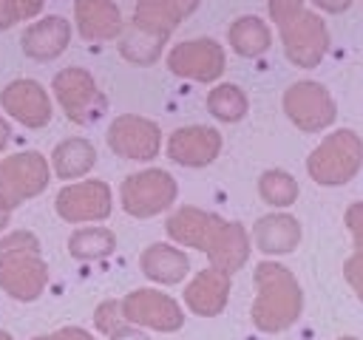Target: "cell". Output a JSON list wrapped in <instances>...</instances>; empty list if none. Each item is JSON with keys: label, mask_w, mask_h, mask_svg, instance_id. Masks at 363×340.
I'll return each instance as SVG.
<instances>
[{"label": "cell", "mask_w": 363, "mask_h": 340, "mask_svg": "<svg viewBox=\"0 0 363 340\" xmlns=\"http://www.w3.org/2000/svg\"><path fill=\"white\" fill-rule=\"evenodd\" d=\"M139 266L156 283H179L190 272V258L170 244H150L142 252Z\"/></svg>", "instance_id": "cell-21"}, {"label": "cell", "mask_w": 363, "mask_h": 340, "mask_svg": "<svg viewBox=\"0 0 363 340\" xmlns=\"http://www.w3.org/2000/svg\"><path fill=\"white\" fill-rule=\"evenodd\" d=\"M34 340H94L85 329H77V326H68V329H60L54 334H43V337H34Z\"/></svg>", "instance_id": "cell-34"}, {"label": "cell", "mask_w": 363, "mask_h": 340, "mask_svg": "<svg viewBox=\"0 0 363 340\" xmlns=\"http://www.w3.org/2000/svg\"><path fill=\"white\" fill-rule=\"evenodd\" d=\"M45 6V0H3V26H14L23 20H31L40 14V8Z\"/></svg>", "instance_id": "cell-29"}, {"label": "cell", "mask_w": 363, "mask_h": 340, "mask_svg": "<svg viewBox=\"0 0 363 340\" xmlns=\"http://www.w3.org/2000/svg\"><path fill=\"white\" fill-rule=\"evenodd\" d=\"M343 275H346L349 286L357 292V298L363 300V252H357V249H354V255L343 264Z\"/></svg>", "instance_id": "cell-32"}, {"label": "cell", "mask_w": 363, "mask_h": 340, "mask_svg": "<svg viewBox=\"0 0 363 340\" xmlns=\"http://www.w3.org/2000/svg\"><path fill=\"white\" fill-rule=\"evenodd\" d=\"M9 218H11V210L0 201V230H6V227H9Z\"/></svg>", "instance_id": "cell-39"}, {"label": "cell", "mask_w": 363, "mask_h": 340, "mask_svg": "<svg viewBox=\"0 0 363 340\" xmlns=\"http://www.w3.org/2000/svg\"><path fill=\"white\" fill-rule=\"evenodd\" d=\"M9 136H11V128H9V122L0 116V150L9 144Z\"/></svg>", "instance_id": "cell-38"}, {"label": "cell", "mask_w": 363, "mask_h": 340, "mask_svg": "<svg viewBox=\"0 0 363 340\" xmlns=\"http://www.w3.org/2000/svg\"><path fill=\"white\" fill-rule=\"evenodd\" d=\"M252 238L264 255H286L301 244V224L289 212H269L255 221Z\"/></svg>", "instance_id": "cell-19"}, {"label": "cell", "mask_w": 363, "mask_h": 340, "mask_svg": "<svg viewBox=\"0 0 363 340\" xmlns=\"http://www.w3.org/2000/svg\"><path fill=\"white\" fill-rule=\"evenodd\" d=\"M346 227L354 238V249L363 252V201H354L349 210H346Z\"/></svg>", "instance_id": "cell-33"}, {"label": "cell", "mask_w": 363, "mask_h": 340, "mask_svg": "<svg viewBox=\"0 0 363 340\" xmlns=\"http://www.w3.org/2000/svg\"><path fill=\"white\" fill-rule=\"evenodd\" d=\"M51 162L60 178H79L96 164V150L88 139H65L54 147Z\"/></svg>", "instance_id": "cell-24"}, {"label": "cell", "mask_w": 363, "mask_h": 340, "mask_svg": "<svg viewBox=\"0 0 363 340\" xmlns=\"http://www.w3.org/2000/svg\"><path fill=\"white\" fill-rule=\"evenodd\" d=\"M224 48L210 40V37H199V40H184L179 45L170 48L167 54V68L182 76V79H193V82H213L221 76L224 71Z\"/></svg>", "instance_id": "cell-10"}, {"label": "cell", "mask_w": 363, "mask_h": 340, "mask_svg": "<svg viewBox=\"0 0 363 340\" xmlns=\"http://www.w3.org/2000/svg\"><path fill=\"white\" fill-rule=\"evenodd\" d=\"M0 340H14V337H11L9 332H3V329H0Z\"/></svg>", "instance_id": "cell-41"}, {"label": "cell", "mask_w": 363, "mask_h": 340, "mask_svg": "<svg viewBox=\"0 0 363 340\" xmlns=\"http://www.w3.org/2000/svg\"><path fill=\"white\" fill-rule=\"evenodd\" d=\"M221 150V133L207 125H187L170 133L167 156L182 167H207Z\"/></svg>", "instance_id": "cell-13"}, {"label": "cell", "mask_w": 363, "mask_h": 340, "mask_svg": "<svg viewBox=\"0 0 363 340\" xmlns=\"http://www.w3.org/2000/svg\"><path fill=\"white\" fill-rule=\"evenodd\" d=\"M74 20L82 40L102 42L122 34V11L113 0H74Z\"/></svg>", "instance_id": "cell-17"}, {"label": "cell", "mask_w": 363, "mask_h": 340, "mask_svg": "<svg viewBox=\"0 0 363 340\" xmlns=\"http://www.w3.org/2000/svg\"><path fill=\"white\" fill-rule=\"evenodd\" d=\"M340 340H357V337H340Z\"/></svg>", "instance_id": "cell-42"}, {"label": "cell", "mask_w": 363, "mask_h": 340, "mask_svg": "<svg viewBox=\"0 0 363 340\" xmlns=\"http://www.w3.org/2000/svg\"><path fill=\"white\" fill-rule=\"evenodd\" d=\"M281 42H284V54L292 65L315 68L329 48V31H326V23L315 11L303 8L295 20H289L281 28Z\"/></svg>", "instance_id": "cell-8"}, {"label": "cell", "mask_w": 363, "mask_h": 340, "mask_svg": "<svg viewBox=\"0 0 363 340\" xmlns=\"http://www.w3.org/2000/svg\"><path fill=\"white\" fill-rule=\"evenodd\" d=\"M176 178L167 170L150 167V170H139L130 173L122 181L119 198H122V210L133 218H150L164 212L173 201H176Z\"/></svg>", "instance_id": "cell-5"}, {"label": "cell", "mask_w": 363, "mask_h": 340, "mask_svg": "<svg viewBox=\"0 0 363 340\" xmlns=\"http://www.w3.org/2000/svg\"><path fill=\"white\" fill-rule=\"evenodd\" d=\"M230 298V275L218 272L213 266L201 269L184 289V303L190 312L201 314V317H213L227 306Z\"/></svg>", "instance_id": "cell-18"}, {"label": "cell", "mask_w": 363, "mask_h": 340, "mask_svg": "<svg viewBox=\"0 0 363 340\" xmlns=\"http://www.w3.org/2000/svg\"><path fill=\"white\" fill-rule=\"evenodd\" d=\"M0 31H6V26H3V0H0Z\"/></svg>", "instance_id": "cell-40"}, {"label": "cell", "mask_w": 363, "mask_h": 340, "mask_svg": "<svg viewBox=\"0 0 363 340\" xmlns=\"http://www.w3.org/2000/svg\"><path fill=\"white\" fill-rule=\"evenodd\" d=\"M113 249H116V235L105 227H85L71 232L68 238V252L77 261H99L108 258Z\"/></svg>", "instance_id": "cell-25"}, {"label": "cell", "mask_w": 363, "mask_h": 340, "mask_svg": "<svg viewBox=\"0 0 363 340\" xmlns=\"http://www.w3.org/2000/svg\"><path fill=\"white\" fill-rule=\"evenodd\" d=\"M6 113H11L26 128H45L51 119V99L34 79H14L0 91Z\"/></svg>", "instance_id": "cell-14"}, {"label": "cell", "mask_w": 363, "mask_h": 340, "mask_svg": "<svg viewBox=\"0 0 363 340\" xmlns=\"http://www.w3.org/2000/svg\"><path fill=\"white\" fill-rule=\"evenodd\" d=\"M48 283V266L40 258V241L28 230L9 232L0 241V289L14 300H37Z\"/></svg>", "instance_id": "cell-2"}, {"label": "cell", "mask_w": 363, "mask_h": 340, "mask_svg": "<svg viewBox=\"0 0 363 340\" xmlns=\"http://www.w3.org/2000/svg\"><path fill=\"white\" fill-rule=\"evenodd\" d=\"M284 113L289 116V122L295 128H301L306 133H318V130H323L335 122L337 108H335V99L329 96V91L320 82L301 79V82L286 88Z\"/></svg>", "instance_id": "cell-7"}, {"label": "cell", "mask_w": 363, "mask_h": 340, "mask_svg": "<svg viewBox=\"0 0 363 340\" xmlns=\"http://www.w3.org/2000/svg\"><path fill=\"white\" fill-rule=\"evenodd\" d=\"M108 147L130 162H150L159 156L162 147V130L156 122L145 119V116H116L108 128Z\"/></svg>", "instance_id": "cell-9"}, {"label": "cell", "mask_w": 363, "mask_h": 340, "mask_svg": "<svg viewBox=\"0 0 363 340\" xmlns=\"http://www.w3.org/2000/svg\"><path fill=\"white\" fill-rule=\"evenodd\" d=\"M301 11H303V0H269V17L278 28H284Z\"/></svg>", "instance_id": "cell-31"}, {"label": "cell", "mask_w": 363, "mask_h": 340, "mask_svg": "<svg viewBox=\"0 0 363 340\" xmlns=\"http://www.w3.org/2000/svg\"><path fill=\"white\" fill-rule=\"evenodd\" d=\"M173 3L182 8V14H184V17H190V14L199 8V3H201V0H173Z\"/></svg>", "instance_id": "cell-37"}, {"label": "cell", "mask_w": 363, "mask_h": 340, "mask_svg": "<svg viewBox=\"0 0 363 340\" xmlns=\"http://www.w3.org/2000/svg\"><path fill=\"white\" fill-rule=\"evenodd\" d=\"M71 42V23L60 14H51V17H43L37 23H31L23 37H20V45L26 51V57L37 60V62H48V60H57Z\"/></svg>", "instance_id": "cell-16"}, {"label": "cell", "mask_w": 363, "mask_h": 340, "mask_svg": "<svg viewBox=\"0 0 363 340\" xmlns=\"http://www.w3.org/2000/svg\"><path fill=\"white\" fill-rule=\"evenodd\" d=\"M247 108H250L247 94L233 82H224L207 94V110L218 122H238L247 116Z\"/></svg>", "instance_id": "cell-26"}, {"label": "cell", "mask_w": 363, "mask_h": 340, "mask_svg": "<svg viewBox=\"0 0 363 340\" xmlns=\"http://www.w3.org/2000/svg\"><path fill=\"white\" fill-rule=\"evenodd\" d=\"M227 40H230V45H233V51H235L238 57L255 60V57L267 54V48L272 45V31H269V26H267L261 17L244 14V17H238V20L230 26Z\"/></svg>", "instance_id": "cell-23"}, {"label": "cell", "mask_w": 363, "mask_h": 340, "mask_svg": "<svg viewBox=\"0 0 363 340\" xmlns=\"http://www.w3.org/2000/svg\"><path fill=\"white\" fill-rule=\"evenodd\" d=\"M255 300H252V323L261 332H284L289 329L303 309V295L295 280V275L275 264V261H261L255 266Z\"/></svg>", "instance_id": "cell-1"}, {"label": "cell", "mask_w": 363, "mask_h": 340, "mask_svg": "<svg viewBox=\"0 0 363 340\" xmlns=\"http://www.w3.org/2000/svg\"><path fill=\"white\" fill-rule=\"evenodd\" d=\"M182 20L184 14L173 0H136L130 23L156 40H167L179 28Z\"/></svg>", "instance_id": "cell-22"}, {"label": "cell", "mask_w": 363, "mask_h": 340, "mask_svg": "<svg viewBox=\"0 0 363 340\" xmlns=\"http://www.w3.org/2000/svg\"><path fill=\"white\" fill-rule=\"evenodd\" d=\"M221 227H224V218H218L216 212L199 210V207H179L164 224V230L173 241H179L182 246L201 249V252H207L213 246Z\"/></svg>", "instance_id": "cell-15"}, {"label": "cell", "mask_w": 363, "mask_h": 340, "mask_svg": "<svg viewBox=\"0 0 363 340\" xmlns=\"http://www.w3.org/2000/svg\"><path fill=\"white\" fill-rule=\"evenodd\" d=\"M122 314L128 323L136 326H150L156 332H176L184 323L182 306L156 289H136L122 300Z\"/></svg>", "instance_id": "cell-12"}, {"label": "cell", "mask_w": 363, "mask_h": 340, "mask_svg": "<svg viewBox=\"0 0 363 340\" xmlns=\"http://www.w3.org/2000/svg\"><path fill=\"white\" fill-rule=\"evenodd\" d=\"M207 258H210V266L218 269V272H227L233 275L235 269H241L250 258V235L241 224L235 221H224L221 232L216 235L213 246L207 249Z\"/></svg>", "instance_id": "cell-20"}, {"label": "cell", "mask_w": 363, "mask_h": 340, "mask_svg": "<svg viewBox=\"0 0 363 340\" xmlns=\"http://www.w3.org/2000/svg\"><path fill=\"white\" fill-rule=\"evenodd\" d=\"M363 164V142L354 130L329 133L306 159L309 176L323 187H340L357 176Z\"/></svg>", "instance_id": "cell-3"}, {"label": "cell", "mask_w": 363, "mask_h": 340, "mask_svg": "<svg viewBox=\"0 0 363 340\" xmlns=\"http://www.w3.org/2000/svg\"><path fill=\"white\" fill-rule=\"evenodd\" d=\"M162 45H164V40H156V37L145 34V31L136 28L133 23H130L128 28H122V34H119V54H122L125 60L136 62V65H150V62H156L159 54H162Z\"/></svg>", "instance_id": "cell-27"}, {"label": "cell", "mask_w": 363, "mask_h": 340, "mask_svg": "<svg viewBox=\"0 0 363 340\" xmlns=\"http://www.w3.org/2000/svg\"><path fill=\"white\" fill-rule=\"evenodd\" d=\"M318 8H323V11H329V14H340V11H346L349 6H352V0H312Z\"/></svg>", "instance_id": "cell-35"}, {"label": "cell", "mask_w": 363, "mask_h": 340, "mask_svg": "<svg viewBox=\"0 0 363 340\" xmlns=\"http://www.w3.org/2000/svg\"><path fill=\"white\" fill-rule=\"evenodd\" d=\"M94 323H96L99 332L113 334L119 326L128 323L125 314H122V303H119V300H105V303H99L96 312H94Z\"/></svg>", "instance_id": "cell-30"}, {"label": "cell", "mask_w": 363, "mask_h": 340, "mask_svg": "<svg viewBox=\"0 0 363 340\" xmlns=\"http://www.w3.org/2000/svg\"><path fill=\"white\" fill-rule=\"evenodd\" d=\"M51 88H54V96L62 105L65 116L71 122H77V125H85V128L96 125L105 116V110H108L105 94L96 88L94 76L85 68H77V65L62 68L54 76Z\"/></svg>", "instance_id": "cell-4"}, {"label": "cell", "mask_w": 363, "mask_h": 340, "mask_svg": "<svg viewBox=\"0 0 363 340\" xmlns=\"http://www.w3.org/2000/svg\"><path fill=\"white\" fill-rule=\"evenodd\" d=\"M45 187H48V162L40 153L23 150L0 162V201L9 210L40 196Z\"/></svg>", "instance_id": "cell-6"}, {"label": "cell", "mask_w": 363, "mask_h": 340, "mask_svg": "<svg viewBox=\"0 0 363 340\" xmlns=\"http://www.w3.org/2000/svg\"><path fill=\"white\" fill-rule=\"evenodd\" d=\"M111 340H147V334H142V332L133 329V326H119V329L111 334Z\"/></svg>", "instance_id": "cell-36"}, {"label": "cell", "mask_w": 363, "mask_h": 340, "mask_svg": "<svg viewBox=\"0 0 363 340\" xmlns=\"http://www.w3.org/2000/svg\"><path fill=\"white\" fill-rule=\"evenodd\" d=\"M54 207H57V215L68 224L102 221L111 215V187L99 178L68 184L57 193Z\"/></svg>", "instance_id": "cell-11"}, {"label": "cell", "mask_w": 363, "mask_h": 340, "mask_svg": "<svg viewBox=\"0 0 363 340\" xmlns=\"http://www.w3.org/2000/svg\"><path fill=\"white\" fill-rule=\"evenodd\" d=\"M258 193L272 207H289L298 198V181L286 170H267L258 178Z\"/></svg>", "instance_id": "cell-28"}]
</instances>
